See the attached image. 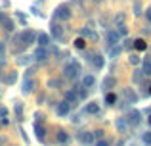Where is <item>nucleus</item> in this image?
Segmentation results:
<instances>
[{"mask_svg": "<svg viewBox=\"0 0 151 146\" xmlns=\"http://www.w3.org/2000/svg\"><path fill=\"white\" fill-rule=\"evenodd\" d=\"M140 14H142V4L136 2L134 4V15H140Z\"/></svg>", "mask_w": 151, "mask_h": 146, "instance_id": "nucleus-32", "label": "nucleus"}, {"mask_svg": "<svg viewBox=\"0 0 151 146\" xmlns=\"http://www.w3.org/2000/svg\"><path fill=\"white\" fill-rule=\"evenodd\" d=\"M2 56H4V44L0 42V58H2Z\"/></svg>", "mask_w": 151, "mask_h": 146, "instance_id": "nucleus-42", "label": "nucleus"}, {"mask_svg": "<svg viewBox=\"0 0 151 146\" xmlns=\"http://www.w3.org/2000/svg\"><path fill=\"white\" fill-rule=\"evenodd\" d=\"M96 146H109V140H105V139H100L96 142Z\"/></svg>", "mask_w": 151, "mask_h": 146, "instance_id": "nucleus-35", "label": "nucleus"}, {"mask_svg": "<svg viewBox=\"0 0 151 146\" xmlns=\"http://www.w3.org/2000/svg\"><path fill=\"white\" fill-rule=\"evenodd\" d=\"M134 81H136V83L142 81V71H134Z\"/></svg>", "mask_w": 151, "mask_h": 146, "instance_id": "nucleus-36", "label": "nucleus"}, {"mask_svg": "<svg viewBox=\"0 0 151 146\" xmlns=\"http://www.w3.org/2000/svg\"><path fill=\"white\" fill-rule=\"evenodd\" d=\"M134 48H136L138 52H144V50H147V42H145L144 38H136V41H134Z\"/></svg>", "mask_w": 151, "mask_h": 146, "instance_id": "nucleus-18", "label": "nucleus"}, {"mask_svg": "<svg viewBox=\"0 0 151 146\" xmlns=\"http://www.w3.org/2000/svg\"><path fill=\"white\" fill-rule=\"evenodd\" d=\"M4 29H6V31H12V29H14V23H12L10 19H6V27H4Z\"/></svg>", "mask_w": 151, "mask_h": 146, "instance_id": "nucleus-37", "label": "nucleus"}, {"mask_svg": "<svg viewBox=\"0 0 151 146\" xmlns=\"http://www.w3.org/2000/svg\"><path fill=\"white\" fill-rule=\"evenodd\" d=\"M15 115L21 119V115H23V104H21V102H17V104H15Z\"/></svg>", "mask_w": 151, "mask_h": 146, "instance_id": "nucleus-30", "label": "nucleus"}, {"mask_svg": "<svg viewBox=\"0 0 151 146\" xmlns=\"http://www.w3.org/2000/svg\"><path fill=\"white\" fill-rule=\"evenodd\" d=\"M119 41H121V35H119L115 29L107 31V35H105V46H107V48H111V46L119 44Z\"/></svg>", "mask_w": 151, "mask_h": 146, "instance_id": "nucleus-3", "label": "nucleus"}, {"mask_svg": "<svg viewBox=\"0 0 151 146\" xmlns=\"http://www.w3.org/2000/svg\"><path fill=\"white\" fill-rule=\"evenodd\" d=\"M63 73H65V79H77L78 75L82 73V68L78 62H69V64L63 68Z\"/></svg>", "mask_w": 151, "mask_h": 146, "instance_id": "nucleus-1", "label": "nucleus"}, {"mask_svg": "<svg viewBox=\"0 0 151 146\" xmlns=\"http://www.w3.org/2000/svg\"><path fill=\"white\" fill-rule=\"evenodd\" d=\"M145 17H147V21L151 23V6L147 8V10H145Z\"/></svg>", "mask_w": 151, "mask_h": 146, "instance_id": "nucleus-40", "label": "nucleus"}, {"mask_svg": "<svg viewBox=\"0 0 151 146\" xmlns=\"http://www.w3.org/2000/svg\"><path fill=\"white\" fill-rule=\"evenodd\" d=\"M73 44H75V48H78V50H84L86 48V41H84V38H75V42H73Z\"/></svg>", "mask_w": 151, "mask_h": 146, "instance_id": "nucleus-24", "label": "nucleus"}, {"mask_svg": "<svg viewBox=\"0 0 151 146\" xmlns=\"http://www.w3.org/2000/svg\"><path fill=\"white\" fill-rule=\"evenodd\" d=\"M147 123L151 125V113H149V117H147Z\"/></svg>", "mask_w": 151, "mask_h": 146, "instance_id": "nucleus-43", "label": "nucleus"}, {"mask_svg": "<svg viewBox=\"0 0 151 146\" xmlns=\"http://www.w3.org/2000/svg\"><path fill=\"white\" fill-rule=\"evenodd\" d=\"M94 135V140H100V139H103V131H96V133H92Z\"/></svg>", "mask_w": 151, "mask_h": 146, "instance_id": "nucleus-34", "label": "nucleus"}, {"mask_svg": "<svg viewBox=\"0 0 151 146\" xmlns=\"http://www.w3.org/2000/svg\"><path fill=\"white\" fill-rule=\"evenodd\" d=\"M50 33H52V37H54L55 41H61V38H63V29L59 25H55V23L50 25Z\"/></svg>", "mask_w": 151, "mask_h": 146, "instance_id": "nucleus-9", "label": "nucleus"}, {"mask_svg": "<svg viewBox=\"0 0 151 146\" xmlns=\"http://www.w3.org/2000/svg\"><path fill=\"white\" fill-rule=\"evenodd\" d=\"M126 121H128L130 127H138V125L142 123V113L138 112V110H130L128 115H126Z\"/></svg>", "mask_w": 151, "mask_h": 146, "instance_id": "nucleus-4", "label": "nucleus"}, {"mask_svg": "<svg viewBox=\"0 0 151 146\" xmlns=\"http://www.w3.org/2000/svg\"><path fill=\"white\" fill-rule=\"evenodd\" d=\"M94 85H96V77H94V75H84V77H82V86H84V89H92Z\"/></svg>", "mask_w": 151, "mask_h": 146, "instance_id": "nucleus-13", "label": "nucleus"}, {"mask_svg": "<svg viewBox=\"0 0 151 146\" xmlns=\"http://www.w3.org/2000/svg\"><path fill=\"white\" fill-rule=\"evenodd\" d=\"M128 62L132 65H140L142 64V60H140V56H138V54H130V56H128Z\"/></svg>", "mask_w": 151, "mask_h": 146, "instance_id": "nucleus-26", "label": "nucleus"}, {"mask_svg": "<svg viewBox=\"0 0 151 146\" xmlns=\"http://www.w3.org/2000/svg\"><path fill=\"white\" fill-rule=\"evenodd\" d=\"M81 35H82V37H88V38H92V41H98V35H96V31H90L88 27L81 29Z\"/></svg>", "mask_w": 151, "mask_h": 146, "instance_id": "nucleus-20", "label": "nucleus"}, {"mask_svg": "<svg viewBox=\"0 0 151 146\" xmlns=\"http://www.w3.org/2000/svg\"><path fill=\"white\" fill-rule=\"evenodd\" d=\"M6 115H8V110L4 106H0V117H6Z\"/></svg>", "mask_w": 151, "mask_h": 146, "instance_id": "nucleus-39", "label": "nucleus"}, {"mask_svg": "<svg viewBox=\"0 0 151 146\" xmlns=\"http://www.w3.org/2000/svg\"><path fill=\"white\" fill-rule=\"evenodd\" d=\"M33 86H35V83L33 81H31V79H25V83H23V92H25V94H29L31 92V90H33Z\"/></svg>", "mask_w": 151, "mask_h": 146, "instance_id": "nucleus-21", "label": "nucleus"}, {"mask_svg": "<svg viewBox=\"0 0 151 146\" xmlns=\"http://www.w3.org/2000/svg\"><path fill=\"white\" fill-rule=\"evenodd\" d=\"M115 102H117V94L107 92V94H105V104H107V106H113Z\"/></svg>", "mask_w": 151, "mask_h": 146, "instance_id": "nucleus-23", "label": "nucleus"}, {"mask_svg": "<svg viewBox=\"0 0 151 146\" xmlns=\"http://www.w3.org/2000/svg\"><path fill=\"white\" fill-rule=\"evenodd\" d=\"M15 79H17V73H12V75H8V77H6V83H8V85H12V83H15Z\"/></svg>", "mask_w": 151, "mask_h": 146, "instance_id": "nucleus-31", "label": "nucleus"}, {"mask_svg": "<svg viewBox=\"0 0 151 146\" xmlns=\"http://www.w3.org/2000/svg\"><path fill=\"white\" fill-rule=\"evenodd\" d=\"M37 41H38V44H40V46H50L52 37H50V35H46V33H40L37 37Z\"/></svg>", "mask_w": 151, "mask_h": 146, "instance_id": "nucleus-16", "label": "nucleus"}, {"mask_svg": "<svg viewBox=\"0 0 151 146\" xmlns=\"http://www.w3.org/2000/svg\"><path fill=\"white\" fill-rule=\"evenodd\" d=\"M17 62H19V64H29V62H31V56H23L21 60H17Z\"/></svg>", "mask_w": 151, "mask_h": 146, "instance_id": "nucleus-38", "label": "nucleus"}, {"mask_svg": "<svg viewBox=\"0 0 151 146\" xmlns=\"http://www.w3.org/2000/svg\"><path fill=\"white\" fill-rule=\"evenodd\" d=\"M65 100L69 102V104H75V102H78V94H77V90H67L65 92Z\"/></svg>", "mask_w": 151, "mask_h": 146, "instance_id": "nucleus-17", "label": "nucleus"}, {"mask_svg": "<svg viewBox=\"0 0 151 146\" xmlns=\"http://www.w3.org/2000/svg\"><path fill=\"white\" fill-rule=\"evenodd\" d=\"M142 73H144L145 77H151V56H147L142 62Z\"/></svg>", "mask_w": 151, "mask_h": 146, "instance_id": "nucleus-12", "label": "nucleus"}, {"mask_svg": "<svg viewBox=\"0 0 151 146\" xmlns=\"http://www.w3.org/2000/svg\"><path fill=\"white\" fill-rule=\"evenodd\" d=\"M84 112H86V113H90V115H96V113L100 112V106H98V102H90V104L86 106Z\"/></svg>", "mask_w": 151, "mask_h": 146, "instance_id": "nucleus-19", "label": "nucleus"}, {"mask_svg": "<svg viewBox=\"0 0 151 146\" xmlns=\"http://www.w3.org/2000/svg\"><path fill=\"white\" fill-rule=\"evenodd\" d=\"M119 29H117V33L119 35H121V37H126V33H128V29H126V25H124V23H119Z\"/></svg>", "mask_w": 151, "mask_h": 146, "instance_id": "nucleus-27", "label": "nucleus"}, {"mask_svg": "<svg viewBox=\"0 0 151 146\" xmlns=\"http://www.w3.org/2000/svg\"><path fill=\"white\" fill-rule=\"evenodd\" d=\"M124 48H126V50L134 48V41H128V38H126V41H124Z\"/></svg>", "mask_w": 151, "mask_h": 146, "instance_id": "nucleus-33", "label": "nucleus"}, {"mask_svg": "<svg viewBox=\"0 0 151 146\" xmlns=\"http://www.w3.org/2000/svg\"><path fill=\"white\" fill-rule=\"evenodd\" d=\"M126 127H128V121H126V117H119V119H117V129H119V131H124Z\"/></svg>", "mask_w": 151, "mask_h": 146, "instance_id": "nucleus-22", "label": "nucleus"}, {"mask_svg": "<svg viewBox=\"0 0 151 146\" xmlns=\"http://www.w3.org/2000/svg\"><path fill=\"white\" fill-rule=\"evenodd\" d=\"M58 85H59L58 79H54V81H50V83H48V86H58Z\"/></svg>", "mask_w": 151, "mask_h": 146, "instance_id": "nucleus-41", "label": "nucleus"}, {"mask_svg": "<svg viewBox=\"0 0 151 146\" xmlns=\"http://www.w3.org/2000/svg\"><path fill=\"white\" fill-rule=\"evenodd\" d=\"M78 140H81L82 144L88 146V144L94 142V135H92V133H81V135H78Z\"/></svg>", "mask_w": 151, "mask_h": 146, "instance_id": "nucleus-15", "label": "nucleus"}, {"mask_svg": "<svg viewBox=\"0 0 151 146\" xmlns=\"http://www.w3.org/2000/svg\"><path fill=\"white\" fill-rule=\"evenodd\" d=\"M115 85H117V79H115V77H111V75H107V77L105 79H103V90H109V89H113V86Z\"/></svg>", "mask_w": 151, "mask_h": 146, "instance_id": "nucleus-14", "label": "nucleus"}, {"mask_svg": "<svg viewBox=\"0 0 151 146\" xmlns=\"http://www.w3.org/2000/svg\"><path fill=\"white\" fill-rule=\"evenodd\" d=\"M58 140L59 142H67V140H69V135H67L65 131H59L58 133Z\"/></svg>", "mask_w": 151, "mask_h": 146, "instance_id": "nucleus-29", "label": "nucleus"}, {"mask_svg": "<svg viewBox=\"0 0 151 146\" xmlns=\"http://www.w3.org/2000/svg\"><path fill=\"white\" fill-rule=\"evenodd\" d=\"M88 62L96 69H103V65H105V60H103V56H100V54H88Z\"/></svg>", "mask_w": 151, "mask_h": 146, "instance_id": "nucleus-6", "label": "nucleus"}, {"mask_svg": "<svg viewBox=\"0 0 151 146\" xmlns=\"http://www.w3.org/2000/svg\"><path fill=\"white\" fill-rule=\"evenodd\" d=\"M142 142L151 146V131H147V133H144V135H142Z\"/></svg>", "mask_w": 151, "mask_h": 146, "instance_id": "nucleus-28", "label": "nucleus"}, {"mask_svg": "<svg viewBox=\"0 0 151 146\" xmlns=\"http://www.w3.org/2000/svg\"><path fill=\"white\" fill-rule=\"evenodd\" d=\"M124 96H126V100H128V104H136V102L140 100V96H138L132 89H124Z\"/></svg>", "mask_w": 151, "mask_h": 146, "instance_id": "nucleus-10", "label": "nucleus"}, {"mask_svg": "<svg viewBox=\"0 0 151 146\" xmlns=\"http://www.w3.org/2000/svg\"><path fill=\"white\" fill-rule=\"evenodd\" d=\"M69 110H71V104H69L67 100H63V102H59V104H58L55 113H58L59 117H63V115H67V113H69Z\"/></svg>", "mask_w": 151, "mask_h": 146, "instance_id": "nucleus-7", "label": "nucleus"}, {"mask_svg": "<svg viewBox=\"0 0 151 146\" xmlns=\"http://www.w3.org/2000/svg\"><path fill=\"white\" fill-rule=\"evenodd\" d=\"M33 58H35L37 62H44L46 58H48V50H46V46H38V48L35 50Z\"/></svg>", "mask_w": 151, "mask_h": 146, "instance_id": "nucleus-8", "label": "nucleus"}, {"mask_svg": "<svg viewBox=\"0 0 151 146\" xmlns=\"http://www.w3.org/2000/svg\"><path fill=\"white\" fill-rule=\"evenodd\" d=\"M147 96H151V86H149V90H147Z\"/></svg>", "mask_w": 151, "mask_h": 146, "instance_id": "nucleus-44", "label": "nucleus"}, {"mask_svg": "<svg viewBox=\"0 0 151 146\" xmlns=\"http://www.w3.org/2000/svg\"><path fill=\"white\" fill-rule=\"evenodd\" d=\"M121 52H122V48H121V46H117V44H115V46H111L109 58H117V56H119V54H121Z\"/></svg>", "mask_w": 151, "mask_h": 146, "instance_id": "nucleus-25", "label": "nucleus"}, {"mask_svg": "<svg viewBox=\"0 0 151 146\" xmlns=\"http://www.w3.org/2000/svg\"><path fill=\"white\" fill-rule=\"evenodd\" d=\"M19 41H21V46H31L35 41H37V33L33 29H25L23 33H19Z\"/></svg>", "mask_w": 151, "mask_h": 146, "instance_id": "nucleus-2", "label": "nucleus"}, {"mask_svg": "<svg viewBox=\"0 0 151 146\" xmlns=\"http://www.w3.org/2000/svg\"><path fill=\"white\" fill-rule=\"evenodd\" d=\"M33 129H35V133H37V139L42 142V140H44V135H46V127H44V125H40V123H35Z\"/></svg>", "mask_w": 151, "mask_h": 146, "instance_id": "nucleus-11", "label": "nucleus"}, {"mask_svg": "<svg viewBox=\"0 0 151 146\" xmlns=\"http://www.w3.org/2000/svg\"><path fill=\"white\" fill-rule=\"evenodd\" d=\"M54 17H55V19H61V21L71 19V10H69V6H59L58 10H55Z\"/></svg>", "mask_w": 151, "mask_h": 146, "instance_id": "nucleus-5", "label": "nucleus"}, {"mask_svg": "<svg viewBox=\"0 0 151 146\" xmlns=\"http://www.w3.org/2000/svg\"><path fill=\"white\" fill-rule=\"evenodd\" d=\"M96 2H100V0H96Z\"/></svg>", "mask_w": 151, "mask_h": 146, "instance_id": "nucleus-45", "label": "nucleus"}]
</instances>
